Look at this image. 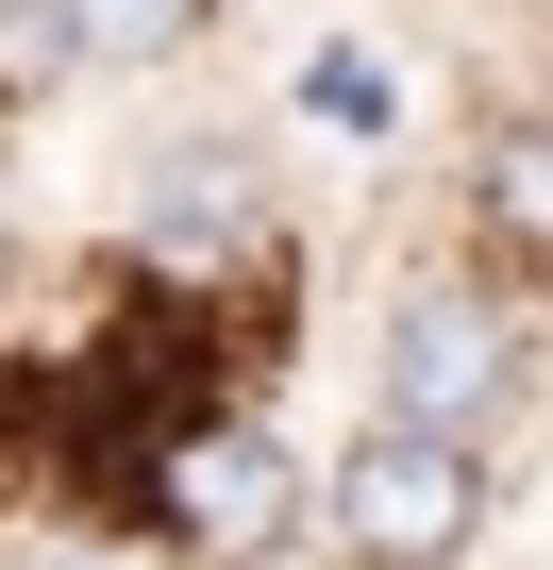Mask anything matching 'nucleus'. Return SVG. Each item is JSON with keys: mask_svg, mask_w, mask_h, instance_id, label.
<instances>
[{"mask_svg": "<svg viewBox=\"0 0 553 570\" xmlns=\"http://www.w3.org/2000/svg\"><path fill=\"white\" fill-rule=\"evenodd\" d=\"M235 235H251V168H235L218 135L151 151V185H135V252H151V268H218Z\"/></svg>", "mask_w": 553, "mask_h": 570, "instance_id": "20e7f679", "label": "nucleus"}, {"mask_svg": "<svg viewBox=\"0 0 553 570\" xmlns=\"http://www.w3.org/2000/svg\"><path fill=\"white\" fill-rule=\"evenodd\" d=\"M303 118H336V135H353V151H369V135H386V118H403V85H386V68H369V51H303Z\"/></svg>", "mask_w": 553, "mask_h": 570, "instance_id": "0eeeda50", "label": "nucleus"}, {"mask_svg": "<svg viewBox=\"0 0 553 570\" xmlns=\"http://www.w3.org/2000/svg\"><path fill=\"white\" fill-rule=\"evenodd\" d=\"M201 35V0H51V51L68 68H168Z\"/></svg>", "mask_w": 553, "mask_h": 570, "instance_id": "423d86ee", "label": "nucleus"}, {"mask_svg": "<svg viewBox=\"0 0 553 570\" xmlns=\"http://www.w3.org/2000/svg\"><path fill=\"white\" fill-rule=\"evenodd\" d=\"M520 386H536V336L486 303L470 268L403 285V303H386V336H369V403H386L403 436H453V453H486V436L520 420Z\"/></svg>", "mask_w": 553, "mask_h": 570, "instance_id": "f257e3e1", "label": "nucleus"}, {"mask_svg": "<svg viewBox=\"0 0 553 570\" xmlns=\"http://www.w3.org/2000/svg\"><path fill=\"white\" fill-rule=\"evenodd\" d=\"M168 537H201L218 570H268V553H303V453L268 436V420H218L168 453Z\"/></svg>", "mask_w": 553, "mask_h": 570, "instance_id": "7ed1b4c3", "label": "nucleus"}, {"mask_svg": "<svg viewBox=\"0 0 553 570\" xmlns=\"http://www.w3.org/2000/svg\"><path fill=\"white\" fill-rule=\"evenodd\" d=\"M470 235L503 268H553V118H486L470 151Z\"/></svg>", "mask_w": 553, "mask_h": 570, "instance_id": "39448f33", "label": "nucleus"}, {"mask_svg": "<svg viewBox=\"0 0 553 570\" xmlns=\"http://www.w3.org/2000/svg\"><path fill=\"white\" fill-rule=\"evenodd\" d=\"M336 537V570H453L470 537H486V453H453V436H403V420H369L319 487H303Z\"/></svg>", "mask_w": 553, "mask_h": 570, "instance_id": "f03ea898", "label": "nucleus"}]
</instances>
